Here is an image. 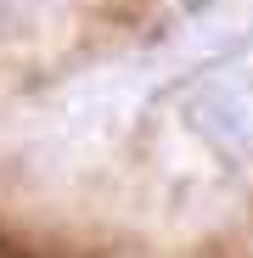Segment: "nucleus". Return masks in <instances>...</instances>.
Returning <instances> with one entry per match:
<instances>
[{
	"mask_svg": "<svg viewBox=\"0 0 253 258\" xmlns=\"http://www.w3.org/2000/svg\"><path fill=\"white\" fill-rule=\"evenodd\" d=\"M186 12H208V6H220V0H180Z\"/></svg>",
	"mask_w": 253,
	"mask_h": 258,
	"instance_id": "nucleus-2",
	"label": "nucleus"
},
{
	"mask_svg": "<svg viewBox=\"0 0 253 258\" xmlns=\"http://www.w3.org/2000/svg\"><path fill=\"white\" fill-rule=\"evenodd\" d=\"M186 123L214 152L247 163L253 157V73H208L186 96Z\"/></svg>",
	"mask_w": 253,
	"mask_h": 258,
	"instance_id": "nucleus-1",
	"label": "nucleus"
}]
</instances>
